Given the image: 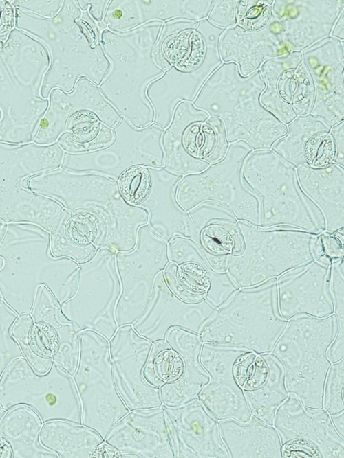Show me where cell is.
<instances>
[{"label":"cell","mask_w":344,"mask_h":458,"mask_svg":"<svg viewBox=\"0 0 344 458\" xmlns=\"http://www.w3.org/2000/svg\"><path fill=\"white\" fill-rule=\"evenodd\" d=\"M15 12V28L42 43L50 55L41 90L43 98L48 99L54 88L70 93L80 78L100 84L109 69L100 43L103 29L76 1H63L58 13L50 19L16 8Z\"/></svg>","instance_id":"1"},{"label":"cell","mask_w":344,"mask_h":458,"mask_svg":"<svg viewBox=\"0 0 344 458\" xmlns=\"http://www.w3.org/2000/svg\"><path fill=\"white\" fill-rule=\"evenodd\" d=\"M0 295L19 313L30 312L39 288L47 287L62 305L76 292L78 263L54 257L50 233L30 223L7 224L0 242Z\"/></svg>","instance_id":"2"},{"label":"cell","mask_w":344,"mask_h":458,"mask_svg":"<svg viewBox=\"0 0 344 458\" xmlns=\"http://www.w3.org/2000/svg\"><path fill=\"white\" fill-rule=\"evenodd\" d=\"M50 65L45 46L14 28L0 40V142L33 141L49 104L41 90Z\"/></svg>","instance_id":"3"},{"label":"cell","mask_w":344,"mask_h":458,"mask_svg":"<svg viewBox=\"0 0 344 458\" xmlns=\"http://www.w3.org/2000/svg\"><path fill=\"white\" fill-rule=\"evenodd\" d=\"M163 23L154 21L124 32H100L109 69L99 87L121 116L138 129L153 123L147 90L165 71L154 58Z\"/></svg>","instance_id":"4"},{"label":"cell","mask_w":344,"mask_h":458,"mask_svg":"<svg viewBox=\"0 0 344 458\" xmlns=\"http://www.w3.org/2000/svg\"><path fill=\"white\" fill-rule=\"evenodd\" d=\"M25 187L56 201L64 209L93 215L99 227L97 248L122 247L136 236L145 220L146 211L126 202L118 182L103 175L60 168L30 177Z\"/></svg>","instance_id":"5"},{"label":"cell","mask_w":344,"mask_h":458,"mask_svg":"<svg viewBox=\"0 0 344 458\" xmlns=\"http://www.w3.org/2000/svg\"><path fill=\"white\" fill-rule=\"evenodd\" d=\"M265 87L259 70L244 77L235 62L222 63L192 102L222 119L229 144L242 140L253 150L271 149L287 126L261 104Z\"/></svg>","instance_id":"6"},{"label":"cell","mask_w":344,"mask_h":458,"mask_svg":"<svg viewBox=\"0 0 344 458\" xmlns=\"http://www.w3.org/2000/svg\"><path fill=\"white\" fill-rule=\"evenodd\" d=\"M64 151L56 142L12 144L0 142V220L30 223L50 232L63 206L23 187L30 177L60 168Z\"/></svg>","instance_id":"7"},{"label":"cell","mask_w":344,"mask_h":458,"mask_svg":"<svg viewBox=\"0 0 344 458\" xmlns=\"http://www.w3.org/2000/svg\"><path fill=\"white\" fill-rule=\"evenodd\" d=\"M244 181L260 200L259 228H294L315 234L325 231L323 217L301 188L296 168L271 149L252 150L242 169Z\"/></svg>","instance_id":"8"},{"label":"cell","mask_w":344,"mask_h":458,"mask_svg":"<svg viewBox=\"0 0 344 458\" xmlns=\"http://www.w3.org/2000/svg\"><path fill=\"white\" fill-rule=\"evenodd\" d=\"M338 322L334 314L316 318L294 316L271 353L282 364L288 393L310 409H323V387L331 363L327 349L334 339Z\"/></svg>","instance_id":"9"},{"label":"cell","mask_w":344,"mask_h":458,"mask_svg":"<svg viewBox=\"0 0 344 458\" xmlns=\"http://www.w3.org/2000/svg\"><path fill=\"white\" fill-rule=\"evenodd\" d=\"M244 247L227 272L240 288L260 284L323 255L320 234L288 227L261 229L237 221Z\"/></svg>","instance_id":"10"},{"label":"cell","mask_w":344,"mask_h":458,"mask_svg":"<svg viewBox=\"0 0 344 458\" xmlns=\"http://www.w3.org/2000/svg\"><path fill=\"white\" fill-rule=\"evenodd\" d=\"M288 320L279 313L277 278L241 288L201 334L204 342L233 344L258 354L270 353Z\"/></svg>","instance_id":"11"},{"label":"cell","mask_w":344,"mask_h":458,"mask_svg":"<svg viewBox=\"0 0 344 458\" xmlns=\"http://www.w3.org/2000/svg\"><path fill=\"white\" fill-rule=\"evenodd\" d=\"M252 150L244 141L231 143L222 160L200 172L182 176L175 192L179 205L189 213L204 202H217L226 207L237 221L259 227L260 200L242 174L244 161Z\"/></svg>","instance_id":"12"},{"label":"cell","mask_w":344,"mask_h":458,"mask_svg":"<svg viewBox=\"0 0 344 458\" xmlns=\"http://www.w3.org/2000/svg\"><path fill=\"white\" fill-rule=\"evenodd\" d=\"M222 119L184 101L164 130V167L181 176L200 172L222 160L228 150Z\"/></svg>","instance_id":"13"},{"label":"cell","mask_w":344,"mask_h":458,"mask_svg":"<svg viewBox=\"0 0 344 458\" xmlns=\"http://www.w3.org/2000/svg\"><path fill=\"white\" fill-rule=\"evenodd\" d=\"M74 381L81 402L82 424L105 439L112 426L129 410L114 384L109 341L95 331L80 332Z\"/></svg>","instance_id":"14"},{"label":"cell","mask_w":344,"mask_h":458,"mask_svg":"<svg viewBox=\"0 0 344 458\" xmlns=\"http://www.w3.org/2000/svg\"><path fill=\"white\" fill-rule=\"evenodd\" d=\"M116 252L100 247L88 260L78 263L76 292L61 305L63 314L80 330L95 331L108 341L118 329L115 308L121 286L116 264Z\"/></svg>","instance_id":"15"},{"label":"cell","mask_w":344,"mask_h":458,"mask_svg":"<svg viewBox=\"0 0 344 458\" xmlns=\"http://www.w3.org/2000/svg\"><path fill=\"white\" fill-rule=\"evenodd\" d=\"M182 177L164 166H137L125 170L117 181L125 201L147 211L148 226L166 243L176 236L193 238L196 234L189 213L175 198Z\"/></svg>","instance_id":"16"},{"label":"cell","mask_w":344,"mask_h":458,"mask_svg":"<svg viewBox=\"0 0 344 458\" xmlns=\"http://www.w3.org/2000/svg\"><path fill=\"white\" fill-rule=\"evenodd\" d=\"M113 130L114 138L108 146L87 153L65 152L61 168L75 173L100 174L118 181L131 168L164 166V129L153 124L138 129L122 117Z\"/></svg>","instance_id":"17"},{"label":"cell","mask_w":344,"mask_h":458,"mask_svg":"<svg viewBox=\"0 0 344 458\" xmlns=\"http://www.w3.org/2000/svg\"><path fill=\"white\" fill-rule=\"evenodd\" d=\"M224 30L207 19L197 21L175 19L163 23L154 48V58L164 71L173 66L202 87L222 65L219 39Z\"/></svg>","instance_id":"18"},{"label":"cell","mask_w":344,"mask_h":458,"mask_svg":"<svg viewBox=\"0 0 344 458\" xmlns=\"http://www.w3.org/2000/svg\"><path fill=\"white\" fill-rule=\"evenodd\" d=\"M169 260L167 243L148 226L139 228L135 247L116 253L120 295L115 308L118 327L133 325L146 309L158 275Z\"/></svg>","instance_id":"19"},{"label":"cell","mask_w":344,"mask_h":458,"mask_svg":"<svg viewBox=\"0 0 344 458\" xmlns=\"http://www.w3.org/2000/svg\"><path fill=\"white\" fill-rule=\"evenodd\" d=\"M283 457L343 458L344 442L324 409L305 407L293 394L277 407L273 420Z\"/></svg>","instance_id":"20"},{"label":"cell","mask_w":344,"mask_h":458,"mask_svg":"<svg viewBox=\"0 0 344 458\" xmlns=\"http://www.w3.org/2000/svg\"><path fill=\"white\" fill-rule=\"evenodd\" d=\"M259 70L266 85L260 102L266 110L286 125L310 114L314 89L301 51L270 58Z\"/></svg>","instance_id":"21"},{"label":"cell","mask_w":344,"mask_h":458,"mask_svg":"<svg viewBox=\"0 0 344 458\" xmlns=\"http://www.w3.org/2000/svg\"><path fill=\"white\" fill-rule=\"evenodd\" d=\"M249 350L233 344H202L200 361L209 376V381L197 398L218 421L233 419L247 422L252 417L235 373L237 360Z\"/></svg>","instance_id":"22"},{"label":"cell","mask_w":344,"mask_h":458,"mask_svg":"<svg viewBox=\"0 0 344 458\" xmlns=\"http://www.w3.org/2000/svg\"><path fill=\"white\" fill-rule=\"evenodd\" d=\"M109 346L114 384L129 410L160 407V389L149 384L142 373L153 343L125 325L118 328Z\"/></svg>","instance_id":"23"},{"label":"cell","mask_w":344,"mask_h":458,"mask_svg":"<svg viewBox=\"0 0 344 458\" xmlns=\"http://www.w3.org/2000/svg\"><path fill=\"white\" fill-rule=\"evenodd\" d=\"M219 309L206 299L188 303L178 298L168 286L163 271L157 277L150 301L132 325L152 343L165 339L171 328H181L199 335L215 320Z\"/></svg>","instance_id":"24"},{"label":"cell","mask_w":344,"mask_h":458,"mask_svg":"<svg viewBox=\"0 0 344 458\" xmlns=\"http://www.w3.org/2000/svg\"><path fill=\"white\" fill-rule=\"evenodd\" d=\"M174 458H229L218 420L197 398L160 407Z\"/></svg>","instance_id":"25"},{"label":"cell","mask_w":344,"mask_h":458,"mask_svg":"<svg viewBox=\"0 0 344 458\" xmlns=\"http://www.w3.org/2000/svg\"><path fill=\"white\" fill-rule=\"evenodd\" d=\"M331 263L322 255L277 278L279 311L283 319L288 321L299 314L323 318L334 314L329 287Z\"/></svg>","instance_id":"26"},{"label":"cell","mask_w":344,"mask_h":458,"mask_svg":"<svg viewBox=\"0 0 344 458\" xmlns=\"http://www.w3.org/2000/svg\"><path fill=\"white\" fill-rule=\"evenodd\" d=\"M343 43L328 36L301 51L314 89L310 114L330 128L344 118Z\"/></svg>","instance_id":"27"},{"label":"cell","mask_w":344,"mask_h":458,"mask_svg":"<svg viewBox=\"0 0 344 458\" xmlns=\"http://www.w3.org/2000/svg\"><path fill=\"white\" fill-rule=\"evenodd\" d=\"M235 373L252 415L272 426L277 407L289 394L279 360L271 352L249 350L237 360Z\"/></svg>","instance_id":"28"},{"label":"cell","mask_w":344,"mask_h":458,"mask_svg":"<svg viewBox=\"0 0 344 458\" xmlns=\"http://www.w3.org/2000/svg\"><path fill=\"white\" fill-rule=\"evenodd\" d=\"M48 100L47 109L33 140L40 145L56 142L65 131L68 119L78 111H92L104 124L112 128L122 119L107 100L99 86L85 78L78 79L70 93H65L58 88L53 89Z\"/></svg>","instance_id":"29"},{"label":"cell","mask_w":344,"mask_h":458,"mask_svg":"<svg viewBox=\"0 0 344 458\" xmlns=\"http://www.w3.org/2000/svg\"><path fill=\"white\" fill-rule=\"evenodd\" d=\"M218 47L222 63L235 62L244 77L259 71L267 60L291 51L286 23L274 10L263 30L251 32L237 25L224 30Z\"/></svg>","instance_id":"30"},{"label":"cell","mask_w":344,"mask_h":458,"mask_svg":"<svg viewBox=\"0 0 344 458\" xmlns=\"http://www.w3.org/2000/svg\"><path fill=\"white\" fill-rule=\"evenodd\" d=\"M104 441L120 453H135L141 458H174L161 407L129 411Z\"/></svg>","instance_id":"31"},{"label":"cell","mask_w":344,"mask_h":458,"mask_svg":"<svg viewBox=\"0 0 344 458\" xmlns=\"http://www.w3.org/2000/svg\"><path fill=\"white\" fill-rule=\"evenodd\" d=\"M342 0L274 1L272 8L285 22L291 51H301L330 36L343 10Z\"/></svg>","instance_id":"32"},{"label":"cell","mask_w":344,"mask_h":458,"mask_svg":"<svg viewBox=\"0 0 344 458\" xmlns=\"http://www.w3.org/2000/svg\"><path fill=\"white\" fill-rule=\"evenodd\" d=\"M287 126L286 134L272 146L281 159L297 168H323L334 163L336 149L330 128L310 114L298 116Z\"/></svg>","instance_id":"33"},{"label":"cell","mask_w":344,"mask_h":458,"mask_svg":"<svg viewBox=\"0 0 344 458\" xmlns=\"http://www.w3.org/2000/svg\"><path fill=\"white\" fill-rule=\"evenodd\" d=\"M164 339L184 361L180 378L160 388L162 404L176 406L197 398L209 381V376L200 361L204 341L200 335L178 327L169 329Z\"/></svg>","instance_id":"34"},{"label":"cell","mask_w":344,"mask_h":458,"mask_svg":"<svg viewBox=\"0 0 344 458\" xmlns=\"http://www.w3.org/2000/svg\"><path fill=\"white\" fill-rule=\"evenodd\" d=\"M297 179L305 195L320 210L325 231L335 232L344 226V170L332 163L323 168L301 165L296 168Z\"/></svg>","instance_id":"35"},{"label":"cell","mask_w":344,"mask_h":458,"mask_svg":"<svg viewBox=\"0 0 344 458\" xmlns=\"http://www.w3.org/2000/svg\"><path fill=\"white\" fill-rule=\"evenodd\" d=\"M223 442L232 458L283 457L280 437L273 427L252 415L247 422L220 420Z\"/></svg>","instance_id":"36"},{"label":"cell","mask_w":344,"mask_h":458,"mask_svg":"<svg viewBox=\"0 0 344 458\" xmlns=\"http://www.w3.org/2000/svg\"><path fill=\"white\" fill-rule=\"evenodd\" d=\"M50 233V250L56 257H67L80 263L98 249L99 236L96 218L86 211L63 209Z\"/></svg>","instance_id":"37"},{"label":"cell","mask_w":344,"mask_h":458,"mask_svg":"<svg viewBox=\"0 0 344 458\" xmlns=\"http://www.w3.org/2000/svg\"><path fill=\"white\" fill-rule=\"evenodd\" d=\"M114 138L113 128L104 124L97 115L80 111L68 119L65 131L56 143L64 152L83 154L106 148Z\"/></svg>","instance_id":"38"},{"label":"cell","mask_w":344,"mask_h":458,"mask_svg":"<svg viewBox=\"0 0 344 458\" xmlns=\"http://www.w3.org/2000/svg\"><path fill=\"white\" fill-rule=\"evenodd\" d=\"M209 267L197 263L169 262L163 273L172 292L181 300L195 303L206 299L210 283Z\"/></svg>","instance_id":"39"},{"label":"cell","mask_w":344,"mask_h":458,"mask_svg":"<svg viewBox=\"0 0 344 458\" xmlns=\"http://www.w3.org/2000/svg\"><path fill=\"white\" fill-rule=\"evenodd\" d=\"M237 222L213 221L191 238L205 255H236L244 247Z\"/></svg>","instance_id":"40"},{"label":"cell","mask_w":344,"mask_h":458,"mask_svg":"<svg viewBox=\"0 0 344 458\" xmlns=\"http://www.w3.org/2000/svg\"><path fill=\"white\" fill-rule=\"evenodd\" d=\"M142 23L175 19L201 21L207 16L214 1H138Z\"/></svg>","instance_id":"41"},{"label":"cell","mask_w":344,"mask_h":458,"mask_svg":"<svg viewBox=\"0 0 344 458\" xmlns=\"http://www.w3.org/2000/svg\"><path fill=\"white\" fill-rule=\"evenodd\" d=\"M184 370L182 357L165 339L153 343L143 369V377L150 385L160 388L180 378Z\"/></svg>","instance_id":"42"},{"label":"cell","mask_w":344,"mask_h":458,"mask_svg":"<svg viewBox=\"0 0 344 458\" xmlns=\"http://www.w3.org/2000/svg\"><path fill=\"white\" fill-rule=\"evenodd\" d=\"M54 445L63 457L89 458L104 442L94 429L83 424L58 422L55 426Z\"/></svg>","instance_id":"43"},{"label":"cell","mask_w":344,"mask_h":458,"mask_svg":"<svg viewBox=\"0 0 344 458\" xmlns=\"http://www.w3.org/2000/svg\"><path fill=\"white\" fill-rule=\"evenodd\" d=\"M102 26L112 32H124L142 25L138 1H109Z\"/></svg>","instance_id":"44"},{"label":"cell","mask_w":344,"mask_h":458,"mask_svg":"<svg viewBox=\"0 0 344 458\" xmlns=\"http://www.w3.org/2000/svg\"><path fill=\"white\" fill-rule=\"evenodd\" d=\"M273 3L272 0L238 1L237 25L251 32L263 30L270 22Z\"/></svg>","instance_id":"45"},{"label":"cell","mask_w":344,"mask_h":458,"mask_svg":"<svg viewBox=\"0 0 344 458\" xmlns=\"http://www.w3.org/2000/svg\"><path fill=\"white\" fill-rule=\"evenodd\" d=\"M344 360L332 364L326 376L323 392V409L334 415L344 411Z\"/></svg>","instance_id":"46"},{"label":"cell","mask_w":344,"mask_h":458,"mask_svg":"<svg viewBox=\"0 0 344 458\" xmlns=\"http://www.w3.org/2000/svg\"><path fill=\"white\" fill-rule=\"evenodd\" d=\"M210 283L206 299L213 306L222 309L235 298L241 288L227 272H217L208 268Z\"/></svg>","instance_id":"47"},{"label":"cell","mask_w":344,"mask_h":458,"mask_svg":"<svg viewBox=\"0 0 344 458\" xmlns=\"http://www.w3.org/2000/svg\"><path fill=\"white\" fill-rule=\"evenodd\" d=\"M170 262L180 264L194 262L209 267L197 244L189 238L176 236L167 244Z\"/></svg>","instance_id":"48"},{"label":"cell","mask_w":344,"mask_h":458,"mask_svg":"<svg viewBox=\"0 0 344 458\" xmlns=\"http://www.w3.org/2000/svg\"><path fill=\"white\" fill-rule=\"evenodd\" d=\"M189 214L196 229V233L208 223L213 221L237 222V218L226 207L214 201L201 203L190 211Z\"/></svg>","instance_id":"49"},{"label":"cell","mask_w":344,"mask_h":458,"mask_svg":"<svg viewBox=\"0 0 344 458\" xmlns=\"http://www.w3.org/2000/svg\"><path fill=\"white\" fill-rule=\"evenodd\" d=\"M330 292L332 297L337 321H344V263L343 257L333 260L330 266Z\"/></svg>","instance_id":"50"},{"label":"cell","mask_w":344,"mask_h":458,"mask_svg":"<svg viewBox=\"0 0 344 458\" xmlns=\"http://www.w3.org/2000/svg\"><path fill=\"white\" fill-rule=\"evenodd\" d=\"M237 3L238 1L237 0L214 1L207 19L215 27L222 30L236 25V8Z\"/></svg>","instance_id":"51"},{"label":"cell","mask_w":344,"mask_h":458,"mask_svg":"<svg viewBox=\"0 0 344 458\" xmlns=\"http://www.w3.org/2000/svg\"><path fill=\"white\" fill-rule=\"evenodd\" d=\"M14 8L43 18L50 19L60 11L63 1L61 0H14L11 1Z\"/></svg>","instance_id":"52"},{"label":"cell","mask_w":344,"mask_h":458,"mask_svg":"<svg viewBox=\"0 0 344 458\" xmlns=\"http://www.w3.org/2000/svg\"><path fill=\"white\" fill-rule=\"evenodd\" d=\"M320 239L323 255L332 261L343 257V239L338 237L335 233L326 231L320 234Z\"/></svg>","instance_id":"53"},{"label":"cell","mask_w":344,"mask_h":458,"mask_svg":"<svg viewBox=\"0 0 344 458\" xmlns=\"http://www.w3.org/2000/svg\"><path fill=\"white\" fill-rule=\"evenodd\" d=\"M16 12L11 1L0 0V40H5L15 28Z\"/></svg>","instance_id":"54"},{"label":"cell","mask_w":344,"mask_h":458,"mask_svg":"<svg viewBox=\"0 0 344 458\" xmlns=\"http://www.w3.org/2000/svg\"><path fill=\"white\" fill-rule=\"evenodd\" d=\"M83 11H87L89 16L103 29L102 23L109 1H76Z\"/></svg>","instance_id":"55"},{"label":"cell","mask_w":344,"mask_h":458,"mask_svg":"<svg viewBox=\"0 0 344 458\" xmlns=\"http://www.w3.org/2000/svg\"><path fill=\"white\" fill-rule=\"evenodd\" d=\"M338 322L336 336L327 349V358L332 364L343 359L344 357V321Z\"/></svg>","instance_id":"56"},{"label":"cell","mask_w":344,"mask_h":458,"mask_svg":"<svg viewBox=\"0 0 344 458\" xmlns=\"http://www.w3.org/2000/svg\"><path fill=\"white\" fill-rule=\"evenodd\" d=\"M330 134L333 138L336 149L334 163L344 167V122L336 124L330 128Z\"/></svg>","instance_id":"57"},{"label":"cell","mask_w":344,"mask_h":458,"mask_svg":"<svg viewBox=\"0 0 344 458\" xmlns=\"http://www.w3.org/2000/svg\"><path fill=\"white\" fill-rule=\"evenodd\" d=\"M204 257L211 270L217 272L227 271L230 255H205Z\"/></svg>","instance_id":"58"},{"label":"cell","mask_w":344,"mask_h":458,"mask_svg":"<svg viewBox=\"0 0 344 458\" xmlns=\"http://www.w3.org/2000/svg\"><path fill=\"white\" fill-rule=\"evenodd\" d=\"M344 10L341 12L337 18L334 25L332 30L330 36L338 39L341 41L344 40Z\"/></svg>","instance_id":"59"},{"label":"cell","mask_w":344,"mask_h":458,"mask_svg":"<svg viewBox=\"0 0 344 458\" xmlns=\"http://www.w3.org/2000/svg\"><path fill=\"white\" fill-rule=\"evenodd\" d=\"M333 426L338 435L344 438V411L334 415H330Z\"/></svg>","instance_id":"60"},{"label":"cell","mask_w":344,"mask_h":458,"mask_svg":"<svg viewBox=\"0 0 344 458\" xmlns=\"http://www.w3.org/2000/svg\"><path fill=\"white\" fill-rule=\"evenodd\" d=\"M10 446L3 439L0 438V457H10Z\"/></svg>","instance_id":"61"},{"label":"cell","mask_w":344,"mask_h":458,"mask_svg":"<svg viewBox=\"0 0 344 458\" xmlns=\"http://www.w3.org/2000/svg\"><path fill=\"white\" fill-rule=\"evenodd\" d=\"M7 224L0 220V242L3 237Z\"/></svg>","instance_id":"62"},{"label":"cell","mask_w":344,"mask_h":458,"mask_svg":"<svg viewBox=\"0 0 344 458\" xmlns=\"http://www.w3.org/2000/svg\"><path fill=\"white\" fill-rule=\"evenodd\" d=\"M2 264H3V260H2L1 257H0V269L2 266ZM0 298H1V295H0Z\"/></svg>","instance_id":"63"},{"label":"cell","mask_w":344,"mask_h":458,"mask_svg":"<svg viewBox=\"0 0 344 458\" xmlns=\"http://www.w3.org/2000/svg\"><path fill=\"white\" fill-rule=\"evenodd\" d=\"M0 118H1V113H0Z\"/></svg>","instance_id":"64"}]
</instances>
